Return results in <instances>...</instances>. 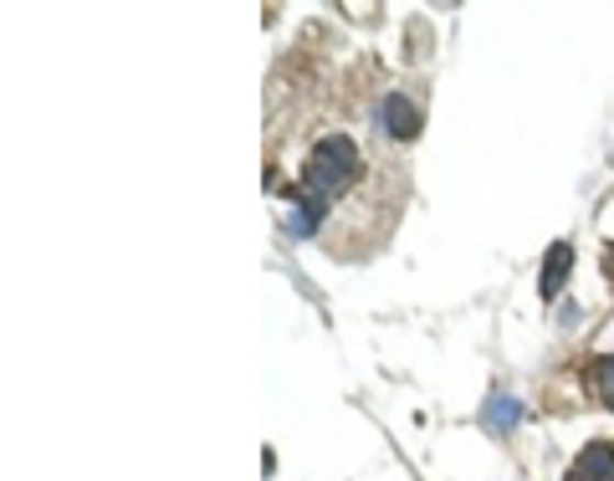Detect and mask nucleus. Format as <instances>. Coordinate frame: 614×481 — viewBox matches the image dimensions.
<instances>
[{
    "instance_id": "obj_1",
    "label": "nucleus",
    "mask_w": 614,
    "mask_h": 481,
    "mask_svg": "<svg viewBox=\"0 0 614 481\" xmlns=\"http://www.w3.org/2000/svg\"><path fill=\"white\" fill-rule=\"evenodd\" d=\"M354 175H359V144H354L348 134L317 138L313 159H308V175H302V211L287 221L292 236H313L317 221L348 195Z\"/></svg>"
},
{
    "instance_id": "obj_2",
    "label": "nucleus",
    "mask_w": 614,
    "mask_h": 481,
    "mask_svg": "<svg viewBox=\"0 0 614 481\" xmlns=\"http://www.w3.org/2000/svg\"><path fill=\"white\" fill-rule=\"evenodd\" d=\"M379 123H384V134L400 138V144L420 138V108L410 103L405 92H390V98H384V108H379Z\"/></svg>"
},
{
    "instance_id": "obj_3",
    "label": "nucleus",
    "mask_w": 614,
    "mask_h": 481,
    "mask_svg": "<svg viewBox=\"0 0 614 481\" xmlns=\"http://www.w3.org/2000/svg\"><path fill=\"white\" fill-rule=\"evenodd\" d=\"M563 481H614V446H610V440H594V446H584Z\"/></svg>"
},
{
    "instance_id": "obj_4",
    "label": "nucleus",
    "mask_w": 614,
    "mask_h": 481,
    "mask_svg": "<svg viewBox=\"0 0 614 481\" xmlns=\"http://www.w3.org/2000/svg\"><path fill=\"white\" fill-rule=\"evenodd\" d=\"M569 271H573V246H569V240H558V246H548V256H543V277H538L543 302H554L558 292H563V282H569Z\"/></svg>"
},
{
    "instance_id": "obj_5",
    "label": "nucleus",
    "mask_w": 614,
    "mask_h": 481,
    "mask_svg": "<svg viewBox=\"0 0 614 481\" xmlns=\"http://www.w3.org/2000/svg\"><path fill=\"white\" fill-rule=\"evenodd\" d=\"M517 421H523V400L507 390H496L492 400L481 405V430H492V436H507Z\"/></svg>"
},
{
    "instance_id": "obj_6",
    "label": "nucleus",
    "mask_w": 614,
    "mask_h": 481,
    "mask_svg": "<svg viewBox=\"0 0 614 481\" xmlns=\"http://www.w3.org/2000/svg\"><path fill=\"white\" fill-rule=\"evenodd\" d=\"M589 384L600 390L604 410H614V354H604V359H594V369H589Z\"/></svg>"
},
{
    "instance_id": "obj_7",
    "label": "nucleus",
    "mask_w": 614,
    "mask_h": 481,
    "mask_svg": "<svg viewBox=\"0 0 614 481\" xmlns=\"http://www.w3.org/2000/svg\"><path fill=\"white\" fill-rule=\"evenodd\" d=\"M610 267H614V246H610Z\"/></svg>"
}]
</instances>
